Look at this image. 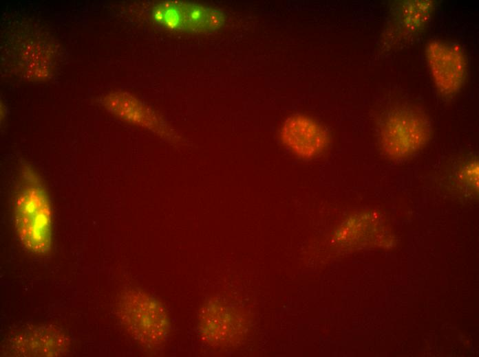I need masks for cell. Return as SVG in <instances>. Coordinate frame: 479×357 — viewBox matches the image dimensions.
<instances>
[{
    "instance_id": "obj_1",
    "label": "cell",
    "mask_w": 479,
    "mask_h": 357,
    "mask_svg": "<svg viewBox=\"0 0 479 357\" xmlns=\"http://www.w3.org/2000/svg\"><path fill=\"white\" fill-rule=\"evenodd\" d=\"M14 210L16 228L22 244L35 253H47L52 242L50 203L41 181L28 167L21 172Z\"/></svg>"
},
{
    "instance_id": "obj_2",
    "label": "cell",
    "mask_w": 479,
    "mask_h": 357,
    "mask_svg": "<svg viewBox=\"0 0 479 357\" xmlns=\"http://www.w3.org/2000/svg\"><path fill=\"white\" fill-rule=\"evenodd\" d=\"M118 313L128 332L147 346L163 343L169 332V319L163 306L155 298L138 290L122 294Z\"/></svg>"
},
{
    "instance_id": "obj_3",
    "label": "cell",
    "mask_w": 479,
    "mask_h": 357,
    "mask_svg": "<svg viewBox=\"0 0 479 357\" xmlns=\"http://www.w3.org/2000/svg\"><path fill=\"white\" fill-rule=\"evenodd\" d=\"M430 135V124L421 112L401 108L390 113L383 121L380 143L388 157L403 159L425 146Z\"/></svg>"
},
{
    "instance_id": "obj_4",
    "label": "cell",
    "mask_w": 479,
    "mask_h": 357,
    "mask_svg": "<svg viewBox=\"0 0 479 357\" xmlns=\"http://www.w3.org/2000/svg\"><path fill=\"white\" fill-rule=\"evenodd\" d=\"M151 15L158 24L170 30L193 33L213 32L222 27L226 19L218 8L179 1L157 3Z\"/></svg>"
},
{
    "instance_id": "obj_5",
    "label": "cell",
    "mask_w": 479,
    "mask_h": 357,
    "mask_svg": "<svg viewBox=\"0 0 479 357\" xmlns=\"http://www.w3.org/2000/svg\"><path fill=\"white\" fill-rule=\"evenodd\" d=\"M428 68L437 91L451 96L462 89L467 73L462 48L457 43L433 40L426 47Z\"/></svg>"
},
{
    "instance_id": "obj_6",
    "label": "cell",
    "mask_w": 479,
    "mask_h": 357,
    "mask_svg": "<svg viewBox=\"0 0 479 357\" xmlns=\"http://www.w3.org/2000/svg\"><path fill=\"white\" fill-rule=\"evenodd\" d=\"M280 136L291 152L304 159L319 155L329 141L326 129L315 119L303 115H295L286 119Z\"/></svg>"
},
{
    "instance_id": "obj_7",
    "label": "cell",
    "mask_w": 479,
    "mask_h": 357,
    "mask_svg": "<svg viewBox=\"0 0 479 357\" xmlns=\"http://www.w3.org/2000/svg\"><path fill=\"white\" fill-rule=\"evenodd\" d=\"M200 336L209 345L231 343L244 327L241 315L232 308L217 301H209L199 314Z\"/></svg>"
},
{
    "instance_id": "obj_8",
    "label": "cell",
    "mask_w": 479,
    "mask_h": 357,
    "mask_svg": "<svg viewBox=\"0 0 479 357\" xmlns=\"http://www.w3.org/2000/svg\"><path fill=\"white\" fill-rule=\"evenodd\" d=\"M105 103L121 119L151 130L170 141L177 139L173 130L158 114L134 97L116 93L109 95Z\"/></svg>"
},
{
    "instance_id": "obj_9",
    "label": "cell",
    "mask_w": 479,
    "mask_h": 357,
    "mask_svg": "<svg viewBox=\"0 0 479 357\" xmlns=\"http://www.w3.org/2000/svg\"><path fill=\"white\" fill-rule=\"evenodd\" d=\"M434 8L432 1H408L399 8V24L406 32L421 29L429 21Z\"/></svg>"
}]
</instances>
